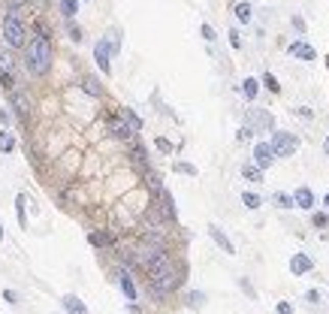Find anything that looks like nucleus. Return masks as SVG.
<instances>
[{
    "instance_id": "3",
    "label": "nucleus",
    "mask_w": 329,
    "mask_h": 314,
    "mask_svg": "<svg viewBox=\"0 0 329 314\" xmlns=\"http://www.w3.org/2000/svg\"><path fill=\"white\" fill-rule=\"evenodd\" d=\"M3 39H6L12 49H21V46H25V28H21V21H18L15 12H9V15L3 18Z\"/></svg>"
},
{
    "instance_id": "35",
    "label": "nucleus",
    "mask_w": 329,
    "mask_h": 314,
    "mask_svg": "<svg viewBox=\"0 0 329 314\" xmlns=\"http://www.w3.org/2000/svg\"><path fill=\"white\" fill-rule=\"evenodd\" d=\"M275 311H278V314H293V305H290V302H278V305H275Z\"/></svg>"
},
{
    "instance_id": "29",
    "label": "nucleus",
    "mask_w": 329,
    "mask_h": 314,
    "mask_svg": "<svg viewBox=\"0 0 329 314\" xmlns=\"http://www.w3.org/2000/svg\"><path fill=\"white\" fill-rule=\"evenodd\" d=\"M175 172H184V175H197V166H191V163H175Z\"/></svg>"
},
{
    "instance_id": "22",
    "label": "nucleus",
    "mask_w": 329,
    "mask_h": 314,
    "mask_svg": "<svg viewBox=\"0 0 329 314\" xmlns=\"http://www.w3.org/2000/svg\"><path fill=\"white\" fill-rule=\"evenodd\" d=\"M61 12H64L66 18H73L79 12V0H61Z\"/></svg>"
},
{
    "instance_id": "16",
    "label": "nucleus",
    "mask_w": 329,
    "mask_h": 314,
    "mask_svg": "<svg viewBox=\"0 0 329 314\" xmlns=\"http://www.w3.org/2000/svg\"><path fill=\"white\" fill-rule=\"evenodd\" d=\"M242 94L248 97V100H254V97L260 94V82H257V79H245V82H242Z\"/></svg>"
},
{
    "instance_id": "40",
    "label": "nucleus",
    "mask_w": 329,
    "mask_h": 314,
    "mask_svg": "<svg viewBox=\"0 0 329 314\" xmlns=\"http://www.w3.org/2000/svg\"><path fill=\"white\" fill-rule=\"evenodd\" d=\"M6 3H9V6H12V9H15V6H21V3H25V0H6Z\"/></svg>"
},
{
    "instance_id": "31",
    "label": "nucleus",
    "mask_w": 329,
    "mask_h": 314,
    "mask_svg": "<svg viewBox=\"0 0 329 314\" xmlns=\"http://www.w3.org/2000/svg\"><path fill=\"white\" fill-rule=\"evenodd\" d=\"M305 299H308L311 305H320V299H323V296H320V290H308V293H305Z\"/></svg>"
},
{
    "instance_id": "17",
    "label": "nucleus",
    "mask_w": 329,
    "mask_h": 314,
    "mask_svg": "<svg viewBox=\"0 0 329 314\" xmlns=\"http://www.w3.org/2000/svg\"><path fill=\"white\" fill-rule=\"evenodd\" d=\"M88 239H91L94 248H109V245H112V236H109V233H91Z\"/></svg>"
},
{
    "instance_id": "20",
    "label": "nucleus",
    "mask_w": 329,
    "mask_h": 314,
    "mask_svg": "<svg viewBox=\"0 0 329 314\" xmlns=\"http://www.w3.org/2000/svg\"><path fill=\"white\" fill-rule=\"evenodd\" d=\"M272 199H275V206H278V209H293V206H296V199H293L290 193H275Z\"/></svg>"
},
{
    "instance_id": "10",
    "label": "nucleus",
    "mask_w": 329,
    "mask_h": 314,
    "mask_svg": "<svg viewBox=\"0 0 329 314\" xmlns=\"http://www.w3.org/2000/svg\"><path fill=\"white\" fill-rule=\"evenodd\" d=\"M290 55L299 58V61H317V52H314L308 42H293V46H290Z\"/></svg>"
},
{
    "instance_id": "21",
    "label": "nucleus",
    "mask_w": 329,
    "mask_h": 314,
    "mask_svg": "<svg viewBox=\"0 0 329 314\" xmlns=\"http://www.w3.org/2000/svg\"><path fill=\"white\" fill-rule=\"evenodd\" d=\"M121 118H124V121H127V124H130L133 130H136V133H139V127H142V121H139V115H136L133 109H121Z\"/></svg>"
},
{
    "instance_id": "19",
    "label": "nucleus",
    "mask_w": 329,
    "mask_h": 314,
    "mask_svg": "<svg viewBox=\"0 0 329 314\" xmlns=\"http://www.w3.org/2000/svg\"><path fill=\"white\" fill-rule=\"evenodd\" d=\"M82 85H85V91H88L91 97H100V94H103V88H100V82L94 79V76H85V79H82Z\"/></svg>"
},
{
    "instance_id": "28",
    "label": "nucleus",
    "mask_w": 329,
    "mask_h": 314,
    "mask_svg": "<svg viewBox=\"0 0 329 314\" xmlns=\"http://www.w3.org/2000/svg\"><path fill=\"white\" fill-rule=\"evenodd\" d=\"M154 145H157V151L172 154V142H169V139H163V136H157V139H154Z\"/></svg>"
},
{
    "instance_id": "36",
    "label": "nucleus",
    "mask_w": 329,
    "mask_h": 314,
    "mask_svg": "<svg viewBox=\"0 0 329 314\" xmlns=\"http://www.w3.org/2000/svg\"><path fill=\"white\" fill-rule=\"evenodd\" d=\"M3 299H6V302H9V305H18V296H15V293H12V290H6V293H3Z\"/></svg>"
},
{
    "instance_id": "7",
    "label": "nucleus",
    "mask_w": 329,
    "mask_h": 314,
    "mask_svg": "<svg viewBox=\"0 0 329 314\" xmlns=\"http://www.w3.org/2000/svg\"><path fill=\"white\" fill-rule=\"evenodd\" d=\"M109 133H112L115 139H124V142H127V139H133V133H136V130H133L121 115H118V118H109Z\"/></svg>"
},
{
    "instance_id": "32",
    "label": "nucleus",
    "mask_w": 329,
    "mask_h": 314,
    "mask_svg": "<svg viewBox=\"0 0 329 314\" xmlns=\"http://www.w3.org/2000/svg\"><path fill=\"white\" fill-rule=\"evenodd\" d=\"M202 39H208V42H215L218 36H215V28L212 25H202Z\"/></svg>"
},
{
    "instance_id": "38",
    "label": "nucleus",
    "mask_w": 329,
    "mask_h": 314,
    "mask_svg": "<svg viewBox=\"0 0 329 314\" xmlns=\"http://www.w3.org/2000/svg\"><path fill=\"white\" fill-rule=\"evenodd\" d=\"M239 284H242V290H245V293H248V296H257V293H254V287H251V284L245 281V278H242V281H239Z\"/></svg>"
},
{
    "instance_id": "8",
    "label": "nucleus",
    "mask_w": 329,
    "mask_h": 314,
    "mask_svg": "<svg viewBox=\"0 0 329 314\" xmlns=\"http://www.w3.org/2000/svg\"><path fill=\"white\" fill-rule=\"evenodd\" d=\"M208 236L215 239V245H218V248H221L224 254H236V248H232V242L227 239V233H224L221 227H215V223H212V227H208Z\"/></svg>"
},
{
    "instance_id": "23",
    "label": "nucleus",
    "mask_w": 329,
    "mask_h": 314,
    "mask_svg": "<svg viewBox=\"0 0 329 314\" xmlns=\"http://www.w3.org/2000/svg\"><path fill=\"white\" fill-rule=\"evenodd\" d=\"M242 203H245L248 209H260V203H263V199H260L257 193H251V190H245V193H242Z\"/></svg>"
},
{
    "instance_id": "9",
    "label": "nucleus",
    "mask_w": 329,
    "mask_h": 314,
    "mask_svg": "<svg viewBox=\"0 0 329 314\" xmlns=\"http://www.w3.org/2000/svg\"><path fill=\"white\" fill-rule=\"evenodd\" d=\"M311 266H314V263H311V257H308V254H293V257H290V272H293V275H305V272H311Z\"/></svg>"
},
{
    "instance_id": "18",
    "label": "nucleus",
    "mask_w": 329,
    "mask_h": 314,
    "mask_svg": "<svg viewBox=\"0 0 329 314\" xmlns=\"http://www.w3.org/2000/svg\"><path fill=\"white\" fill-rule=\"evenodd\" d=\"M251 15H254L251 3H239V6H236V18H239L242 25H248V21H251Z\"/></svg>"
},
{
    "instance_id": "25",
    "label": "nucleus",
    "mask_w": 329,
    "mask_h": 314,
    "mask_svg": "<svg viewBox=\"0 0 329 314\" xmlns=\"http://www.w3.org/2000/svg\"><path fill=\"white\" fill-rule=\"evenodd\" d=\"M12 148H15L12 133H0V151H12Z\"/></svg>"
},
{
    "instance_id": "39",
    "label": "nucleus",
    "mask_w": 329,
    "mask_h": 314,
    "mask_svg": "<svg viewBox=\"0 0 329 314\" xmlns=\"http://www.w3.org/2000/svg\"><path fill=\"white\" fill-rule=\"evenodd\" d=\"M69 36H73V39H76V42H79V39H82V31H79V28H76V25H69Z\"/></svg>"
},
{
    "instance_id": "4",
    "label": "nucleus",
    "mask_w": 329,
    "mask_h": 314,
    "mask_svg": "<svg viewBox=\"0 0 329 314\" xmlns=\"http://www.w3.org/2000/svg\"><path fill=\"white\" fill-rule=\"evenodd\" d=\"M272 148H275V154L278 157H293L299 148V139L293 136V133H272Z\"/></svg>"
},
{
    "instance_id": "24",
    "label": "nucleus",
    "mask_w": 329,
    "mask_h": 314,
    "mask_svg": "<svg viewBox=\"0 0 329 314\" xmlns=\"http://www.w3.org/2000/svg\"><path fill=\"white\" fill-rule=\"evenodd\" d=\"M187 305H191V308H202V305H205V293H199V290L187 293Z\"/></svg>"
},
{
    "instance_id": "2",
    "label": "nucleus",
    "mask_w": 329,
    "mask_h": 314,
    "mask_svg": "<svg viewBox=\"0 0 329 314\" xmlns=\"http://www.w3.org/2000/svg\"><path fill=\"white\" fill-rule=\"evenodd\" d=\"M25 66L33 76H45L49 66H52V46L45 36H36L31 46H28V55H25Z\"/></svg>"
},
{
    "instance_id": "6",
    "label": "nucleus",
    "mask_w": 329,
    "mask_h": 314,
    "mask_svg": "<svg viewBox=\"0 0 329 314\" xmlns=\"http://www.w3.org/2000/svg\"><path fill=\"white\" fill-rule=\"evenodd\" d=\"M275 148H272V142H257L254 145V163L260 166V169H266V166H272L275 163Z\"/></svg>"
},
{
    "instance_id": "33",
    "label": "nucleus",
    "mask_w": 329,
    "mask_h": 314,
    "mask_svg": "<svg viewBox=\"0 0 329 314\" xmlns=\"http://www.w3.org/2000/svg\"><path fill=\"white\" fill-rule=\"evenodd\" d=\"M227 36H230V46H232V49H242V36H239V31H230Z\"/></svg>"
},
{
    "instance_id": "30",
    "label": "nucleus",
    "mask_w": 329,
    "mask_h": 314,
    "mask_svg": "<svg viewBox=\"0 0 329 314\" xmlns=\"http://www.w3.org/2000/svg\"><path fill=\"white\" fill-rule=\"evenodd\" d=\"M251 139H254V130L245 124L242 130H239V142H251Z\"/></svg>"
},
{
    "instance_id": "26",
    "label": "nucleus",
    "mask_w": 329,
    "mask_h": 314,
    "mask_svg": "<svg viewBox=\"0 0 329 314\" xmlns=\"http://www.w3.org/2000/svg\"><path fill=\"white\" fill-rule=\"evenodd\" d=\"M263 85L272 91V94H278V91H281V85H278V79H275L272 73H266V76H263Z\"/></svg>"
},
{
    "instance_id": "34",
    "label": "nucleus",
    "mask_w": 329,
    "mask_h": 314,
    "mask_svg": "<svg viewBox=\"0 0 329 314\" xmlns=\"http://www.w3.org/2000/svg\"><path fill=\"white\" fill-rule=\"evenodd\" d=\"M15 209H18V223H25V196L15 199Z\"/></svg>"
},
{
    "instance_id": "5",
    "label": "nucleus",
    "mask_w": 329,
    "mask_h": 314,
    "mask_svg": "<svg viewBox=\"0 0 329 314\" xmlns=\"http://www.w3.org/2000/svg\"><path fill=\"white\" fill-rule=\"evenodd\" d=\"M245 124L251 127L254 133H269V130L275 127V118H272L266 109H248V118H245Z\"/></svg>"
},
{
    "instance_id": "15",
    "label": "nucleus",
    "mask_w": 329,
    "mask_h": 314,
    "mask_svg": "<svg viewBox=\"0 0 329 314\" xmlns=\"http://www.w3.org/2000/svg\"><path fill=\"white\" fill-rule=\"evenodd\" d=\"M12 106L18 109V115H28L31 112V100L21 94V91H12Z\"/></svg>"
},
{
    "instance_id": "37",
    "label": "nucleus",
    "mask_w": 329,
    "mask_h": 314,
    "mask_svg": "<svg viewBox=\"0 0 329 314\" xmlns=\"http://www.w3.org/2000/svg\"><path fill=\"white\" fill-rule=\"evenodd\" d=\"M293 28H296L299 33H305V21H302V18H299V15H293Z\"/></svg>"
},
{
    "instance_id": "14",
    "label": "nucleus",
    "mask_w": 329,
    "mask_h": 314,
    "mask_svg": "<svg viewBox=\"0 0 329 314\" xmlns=\"http://www.w3.org/2000/svg\"><path fill=\"white\" fill-rule=\"evenodd\" d=\"M118 284H121V290H124V296H127V299H136V284H133V278H130V272H121V275H118Z\"/></svg>"
},
{
    "instance_id": "41",
    "label": "nucleus",
    "mask_w": 329,
    "mask_h": 314,
    "mask_svg": "<svg viewBox=\"0 0 329 314\" xmlns=\"http://www.w3.org/2000/svg\"><path fill=\"white\" fill-rule=\"evenodd\" d=\"M323 151H326V154H329V136H326V142H323Z\"/></svg>"
},
{
    "instance_id": "42",
    "label": "nucleus",
    "mask_w": 329,
    "mask_h": 314,
    "mask_svg": "<svg viewBox=\"0 0 329 314\" xmlns=\"http://www.w3.org/2000/svg\"><path fill=\"white\" fill-rule=\"evenodd\" d=\"M323 206H326V209H329V193H326V196H323Z\"/></svg>"
},
{
    "instance_id": "12",
    "label": "nucleus",
    "mask_w": 329,
    "mask_h": 314,
    "mask_svg": "<svg viewBox=\"0 0 329 314\" xmlns=\"http://www.w3.org/2000/svg\"><path fill=\"white\" fill-rule=\"evenodd\" d=\"M64 308H66V314H88L85 302L79 296H64Z\"/></svg>"
},
{
    "instance_id": "13",
    "label": "nucleus",
    "mask_w": 329,
    "mask_h": 314,
    "mask_svg": "<svg viewBox=\"0 0 329 314\" xmlns=\"http://www.w3.org/2000/svg\"><path fill=\"white\" fill-rule=\"evenodd\" d=\"M242 175H245L248 182H254V185L263 182V169H260L257 163H245V166H242Z\"/></svg>"
},
{
    "instance_id": "1",
    "label": "nucleus",
    "mask_w": 329,
    "mask_h": 314,
    "mask_svg": "<svg viewBox=\"0 0 329 314\" xmlns=\"http://www.w3.org/2000/svg\"><path fill=\"white\" fill-rule=\"evenodd\" d=\"M181 281H184V266H181V260H175L172 254L166 257L154 272H148V290H151V296H154V299L169 296L172 290H178V287H181Z\"/></svg>"
},
{
    "instance_id": "11",
    "label": "nucleus",
    "mask_w": 329,
    "mask_h": 314,
    "mask_svg": "<svg viewBox=\"0 0 329 314\" xmlns=\"http://www.w3.org/2000/svg\"><path fill=\"white\" fill-rule=\"evenodd\" d=\"M293 199H296L299 209H314V193L308 188H299L296 193H293Z\"/></svg>"
},
{
    "instance_id": "27",
    "label": "nucleus",
    "mask_w": 329,
    "mask_h": 314,
    "mask_svg": "<svg viewBox=\"0 0 329 314\" xmlns=\"http://www.w3.org/2000/svg\"><path fill=\"white\" fill-rule=\"evenodd\" d=\"M311 223L323 230V227H329V215H326V212H314V215H311Z\"/></svg>"
}]
</instances>
